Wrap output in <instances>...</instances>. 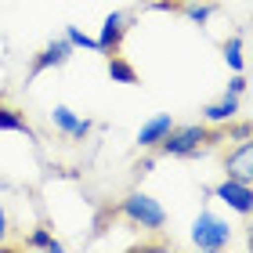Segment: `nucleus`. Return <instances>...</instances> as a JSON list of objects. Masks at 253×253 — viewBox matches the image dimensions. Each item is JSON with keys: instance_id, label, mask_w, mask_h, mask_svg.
I'll use <instances>...</instances> for the list:
<instances>
[{"instance_id": "11", "label": "nucleus", "mask_w": 253, "mask_h": 253, "mask_svg": "<svg viewBox=\"0 0 253 253\" xmlns=\"http://www.w3.org/2000/svg\"><path fill=\"white\" fill-rule=\"evenodd\" d=\"M105 73H109V80L112 84H126V87H134V84H141V76H137V69L123 58V54L116 51V54H109V65H105Z\"/></svg>"}, {"instance_id": "15", "label": "nucleus", "mask_w": 253, "mask_h": 253, "mask_svg": "<svg viewBox=\"0 0 253 253\" xmlns=\"http://www.w3.org/2000/svg\"><path fill=\"white\" fill-rule=\"evenodd\" d=\"M213 11H217V4H210V0H181V11H177V15L192 18L195 26H206Z\"/></svg>"}, {"instance_id": "14", "label": "nucleus", "mask_w": 253, "mask_h": 253, "mask_svg": "<svg viewBox=\"0 0 253 253\" xmlns=\"http://www.w3.org/2000/svg\"><path fill=\"white\" fill-rule=\"evenodd\" d=\"M26 246L29 250H47V253H62L65 246H62V239H54V232L47 224H37L33 232L26 235Z\"/></svg>"}, {"instance_id": "7", "label": "nucleus", "mask_w": 253, "mask_h": 253, "mask_svg": "<svg viewBox=\"0 0 253 253\" xmlns=\"http://www.w3.org/2000/svg\"><path fill=\"white\" fill-rule=\"evenodd\" d=\"M221 163H224V177L243 181V185H253V145L250 141H235L224 152Z\"/></svg>"}, {"instance_id": "3", "label": "nucleus", "mask_w": 253, "mask_h": 253, "mask_svg": "<svg viewBox=\"0 0 253 253\" xmlns=\"http://www.w3.org/2000/svg\"><path fill=\"white\" fill-rule=\"evenodd\" d=\"M232 243V224L224 217H217L213 210H203L192 224V246L203 253H221Z\"/></svg>"}, {"instance_id": "6", "label": "nucleus", "mask_w": 253, "mask_h": 253, "mask_svg": "<svg viewBox=\"0 0 253 253\" xmlns=\"http://www.w3.org/2000/svg\"><path fill=\"white\" fill-rule=\"evenodd\" d=\"M210 195H213V199H221L228 210L243 213V217H250V213H253V185H243V181L224 177V181H221V185H217Z\"/></svg>"}, {"instance_id": "17", "label": "nucleus", "mask_w": 253, "mask_h": 253, "mask_svg": "<svg viewBox=\"0 0 253 253\" xmlns=\"http://www.w3.org/2000/svg\"><path fill=\"white\" fill-rule=\"evenodd\" d=\"M145 11H163V15H177L181 0H145Z\"/></svg>"}, {"instance_id": "5", "label": "nucleus", "mask_w": 253, "mask_h": 253, "mask_svg": "<svg viewBox=\"0 0 253 253\" xmlns=\"http://www.w3.org/2000/svg\"><path fill=\"white\" fill-rule=\"evenodd\" d=\"M73 51H76V47H73V43H69L65 37L51 40L40 54H33V62H29V76H26V80H37L40 73H47V69H62L69 58H73Z\"/></svg>"}, {"instance_id": "16", "label": "nucleus", "mask_w": 253, "mask_h": 253, "mask_svg": "<svg viewBox=\"0 0 253 253\" xmlns=\"http://www.w3.org/2000/svg\"><path fill=\"white\" fill-rule=\"evenodd\" d=\"M65 40L73 43L76 51H80V47H84V51H98V40H94V37H87V33L80 29V26H65Z\"/></svg>"}, {"instance_id": "10", "label": "nucleus", "mask_w": 253, "mask_h": 253, "mask_svg": "<svg viewBox=\"0 0 253 253\" xmlns=\"http://www.w3.org/2000/svg\"><path fill=\"white\" fill-rule=\"evenodd\" d=\"M239 116V98L235 94H224L221 101H210V105H203V123L206 126H224L228 120Z\"/></svg>"}, {"instance_id": "12", "label": "nucleus", "mask_w": 253, "mask_h": 253, "mask_svg": "<svg viewBox=\"0 0 253 253\" xmlns=\"http://www.w3.org/2000/svg\"><path fill=\"white\" fill-rule=\"evenodd\" d=\"M243 47H246V37H243V33H235V37H228V40L221 43L224 65L232 69V73H246V54H243Z\"/></svg>"}, {"instance_id": "1", "label": "nucleus", "mask_w": 253, "mask_h": 253, "mask_svg": "<svg viewBox=\"0 0 253 253\" xmlns=\"http://www.w3.org/2000/svg\"><path fill=\"white\" fill-rule=\"evenodd\" d=\"M224 134L221 126H206L203 120L199 123H188V126H170V134L163 137V141L156 145V156H170V159H195L203 156L206 148L221 145Z\"/></svg>"}, {"instance_id": "13", "label": "nucleus", "mask_w": 253, "mask_h": 253, "mask_svg": "<svg viewBox=\"0 0 253 253\" xmlns=\"http://www.w3.org/2000/svg\"><path fill=\"white\" fill-rule=\"evenodd\" d=\"M0 130H7V134H26L29 141H37V134H33V126L26 123V116H22L18 109H11V105H0Z\"/></svg>"}, {"instance_id": "19", "label": "nucleus", "mask_w": 253, "mask_h": 253, "mask_svg": "<svg viewBox=\"0 0 253 253\" xmlns=\"http://www.w3.org/2000/svg\"><path fill=\"white\" fill-rule=\"evenodd\" d=\"M156 152H148V156H141V159H137V163H134V174L137 177H145V174H152V167H156Z\"/></svg>"}, {"instance_id": "20", "label": "nucleus", "mask_w": 253, "mask_h": 253, "mask_svg": "<svg viewBox=\"0 0 253 253\" xmlns=\"http://www.w3.org/2000/svg\"><path fill=\"white\" fill-rule=\"evenodd\" d=\"M7 232H11V221H7V206L0 203V250L7 246Z\"/></svg>"}, {"instance_id": "8", "label": "nucleus", "mask_w": 253, "mask_h": 253, "mask_svg": "<svg viewBox=\"0 0 253 253\" xmlns=\"http://www.w3.org/2000/svg\"><path fill=\"white\" fill-rule=\"evenodd\" d=\"M51 123H54V130L62 137H69V141H87L90 130H94V123L87 116H76L69 105H54L51 109Z\"/></svg>"}, {"instance_id": "2", "label": "nucleus", "mask_w": 253, "mask_h": 253, "mask_svg": "<svg viewBox=\"0 0 253 253\" xmlns=\"http://www.w3.org/2000/svg\"><path fill=\"white\" fill-rule=\"evenodd\" d=\"M116 213H120L130 228H141V232H163V228H167V210H163V203L152 199L148 192H130L126 199H120Z\"/></svg>"}, {"instance_id": "18", "label": "nucleus", "mask_w": 253, "mask_h": 253, "mask_svg": "<svg viewBox=\"0 0 253 253\" xmlns=\"http://www.w3.org/2000/svg\"><path fill=\"white\" fill-rule=\"evenodd\" d=\"M246 87H250L246 73H235L232 80H228V90H224V94H235V98H243V94H246Z\"/></svg>"}, {"instance_id": "9", "label": "nucleus", "mask_w": 253, "mask_h": 253, "mask_svg": "<svg viewBox=\"0 0 253 253\" xmlns=\"http://www.w3.org/2000/svg\"><path fill=\"white\" fill-rule=\"evenodd\" d=\"M170 126H174V116H170V112H156V116L145 120L141 130H137V148H141V152H156V145L170 134Z\"/></svg>"}, {"instance_id": "4", "label": "nucleus", "mask_w": 253, "mask_h": 253, "mask_svg": "<svg viewBox=\"0 0 253 253\" xmlns=\"http://www.w3.org/2000/svg\"><path fill=\"white\" fill-rule=\"evenodd\" d=\"M134 26V15L130 11H109L105 22H101V33H98V51L101 54H116L123 47V37H126V29Z\"/></svg>"}]
</instances>
